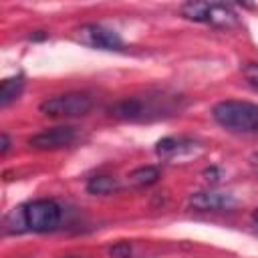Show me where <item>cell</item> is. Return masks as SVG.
<instances>
[{
  "label": "cell",
  "instance_id": "6da1fadb",
  "mask_svg": "<svg viewBox=\"0 0 258 258\" xmlns=\"http://www.w3.org/2000/svg\"><path fill=\"white\" fill-rule=\"evenodd\" d=\"M62 222V206L54 200H34L14 208L4 218V230L8 234L22 232H52Z\"/></svg>",
  "mask_w": 258,
  "mask_h": 258
},
{
  "label": "cell",
  "instance_id": "7a4b0ae2",
  "mask_svg": "<svg viewBox=\"0 0 258 258\" xmlns=\"http://www.w3.org/2000/svg\"><path fill=\"white\" fill-rule=\"evenodd\" d=\"M214 121L232 131L242 135H256L258 137V105L248 101H220L212 109Z\"/></svg>",
  "mask_w": 258,
  "mask_h": 258
},
{
  "label": "cell",
  "instance_id": "3957f363",
  "mask_svg": "<svg viewBox=\"0 0 258 258\" xmlns=\"http://www.w3.org/2000/svg\"><path fill=\"white\" fill-rule=\"evenodd\" d=\"M93 105H95V101L89 93L73 91V93L54 95V97L44 99L38 105V111L44 117H52V119H75V117L89 115Z\"/></svg>",
  "mask_w": 258,
  "mask_h": 258
},
{
  "label": "cell",
  "instance_id": "277c9868",
  "mask_svg": "<svg viewBox=\"0 0 258 258\" xmlns=\"http://www.w3.org/2000/svg\"><path fill=\"white\" fill-rule=\"evenodd\" d=\"M181 16L194 22H204L216 28H232L238 24V14L224 2H185L179 8Z\"/></svg>",
  "mask_w": 258,
  "mask_h": 258
},
{
  "label": "cell",
  "instance_id": "5b68a950",
  "mask_svg": "<svg viewBox=\"0 0 258 258\" xmlns=\"http://www.w3.org/2000/svg\"><path fill=\"white\" fill-rule=\"evenodd\" d=\"M163 111H171L167 99L161 97H129L111 107V115L125 121H145L161 117Z\"/></svg>",
  "mask_w": 258,
  "mask_h": 258
},
{
  "label": "cell",
  "instance_id": "8992f818",
  "mask_svg": "<svg viewBox=\"0 0 258 258\" xmlns=\"http://www.w3.org/2000/svg\"><path fill=\"white\" fill-rule=\"evenodd\" d=\"M75 38L81 44H87V46L99 48V50H123V46H125L121 36L115 30H111L103 24H95V22L81 24L75 30Z\"/></svg>",
  "mask_w": 258,
  "mask_h": 258
},
{
  "label": "cell",
  "instance_id": "52a82bcc",
  "mask_svg": "<svg viewBox=\"0 0 258 258\" xmlns=\"http://www.w3.org/2000/svg\"><path fill=\"white\" fill-rule=\"evenodd\" d=\"M75 141H77V129L71 125H58L32 135L28 139V145L36 151H54V149L69 147Z\"/></svg>",
  "mask_w": 258,
  "mask_h": 258
},
{
  "label": "cell",
  "instance_id": "ba28073f",
  "mask_svg": "<svg viewBox=\"0 0 258 258\" xmlns=\"http://www.w3.org/2000/svg\"><path fill=\"white\" fill-rule=\"evenodd\" d=\"M236 200L232 198V194L226 191H198L189 198V206L198 212H222V210H230L234 208Z\"/></svg>",
  "mask_w": 258,
  "mask_h": 258
},
{
  "label": "cell",
  "instance_id": "9c48e42d",
  "mask_svg": "<svg viewBox=\"0 0 258 258\" xmlns=\"http://www.w3.org/2000/svg\"><path fill=\"white\" fill-rule=\"evenodd\" d=\"M22 89H24V77L22 75L4 79L0 85V107H8L10 103H14L20 97Z\"/></svg>",
  "mask_w": 258,
  "mask_h": 258
},
{
  "label": "cell",
  "instance_id": "30bf717a",
  "mask_svg": "<svg viewBox=\"0 0 258 258\" xmlns=\"http://www.w3.org/2000/svg\"><path fill=\"white\" fill-rule=\"evenodd\" d=\"M119 181L111 175H93L87 181V191L93 196H111L115 191H119Z\"/></svg>",
  "mask_w": 258,
  "mask_h": 258
},
{
  "label": "cell",
  "instance_id": "8fae6325",
  "mask_svg": "<svg viewBox=\"0 0 258 258\" xmlns=\"http://www.w3.org/2000/svg\"><path fill=\"white\" fill-rule=\"evenodd\" d=\"M157 179H159V169L153 165H143V167H137L129 173V181L133 185H151Z\"/></svg>",
  "mask_w": 258,
  "mask_h": 258
},
{
  "label": "cell",
  "instance_id": "7c38bea8",
  "mask_svg": "<svg viewBox=\"0 0 258 258\" xmlns=\"http://www.w3.org/2000/svg\"><path fill=\"white\" fill-rule=\"evenodd\" d=\"M181 145H183L181 139H175V137H163V139L157 141L155 151H157V155H161V157H169V155L177 153V151L181 149Z\"/></svg>",
  "mask_w": 258,
  "mask_h": 258
},
{
  "label": "cell",
  "instance_id": "4fadbf2b",
  "mask_svg": "<svg viewBox=\"0 0 258 258\" xmlns=\"http://www.w3.org/2000/svg\"><path fill=\"white\" fill-rule=\"evenodd\" d=\"M133 246L129 242H117L109 248V258H131Z\"/></svg>",
  "mask_w": 258,
  "mask_h": 258
},
{
  "label": "cell",
  "instance_id": "5bb4252c",
  "mask_svg": "<svg viewBox=\"0 0 258 258\" xmlns=\"http://www.w3.org/2000/svg\"><path fill=\"white\" fill-rule=\"evenodd\" d=\"M242 75L246 79V83L258 91V62H246L242 67Z\"/></svg>",
  "mask_w": 258,
  "mask_h": 258
},
{
  "label": "cell",
  "instance_id": "9a60e30c",
  "mask_svg": "<svg viewBox=\"0 0 258 258\" xmlns=\"http://www.w3.org/2000/svg\"><path fill=\"white\" fill-rule=\"evenodd\" d=\"M0 145H2V147H0V155L4 157V155L10 151V137H8L6 133H2V135H0Z\"/></svg>",
  "mask_w": 258,
  "mask_h": 258
},
{
  "label": "cell",
  "instance_id": "2e32d148",
  "mask_svg": "<svg viewBox=\"0 0 258 258\" xmlns=\"http://www.w3.org/2000/svg\"><path fill=\"white\" fill-rule=\"evenodd\" d=\"M252 220H254V224L258 226V208H256V210L252 212Z\"/></svg>",
  "mask_w": 258,
  "mask_h": 258
}]
</instances>
